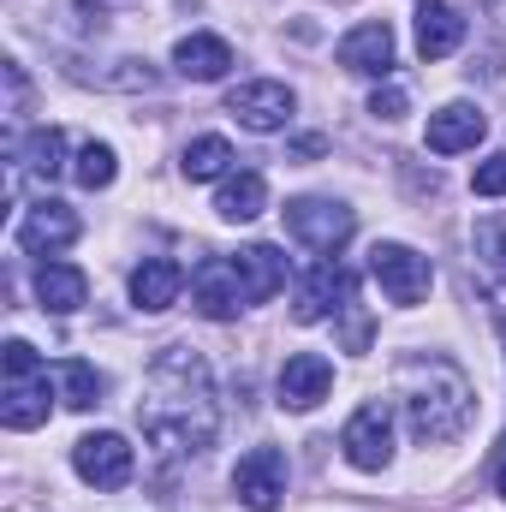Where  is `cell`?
<instances>
[{
    "mask_svg": "<svg viewBox=\"0 0 506 512\" xmlns=\"http://www.w3.org/2000/svg\"><path fill=\"white\" fill-rule=\"evenodd\" d=\"M495 316H501V334H506V310H495Z\"/></svg>",
    "mask_w": 506,
    "mask_h": 512,
    "instance_id": "cell-33",
    "label": "cell"
},
{
    "mask_svg": "<svg viewBox=\"0 0 506 512\" xmlns=\"http://www.w3.org/2000/svg\"><path fill=\"white\" fill-rule=\"evenodd\" d=\"M179 173L185 179H227L233 173V143L221 137V131H203V137H191L185 143V155H179Z\"/></svg>",
    "mask_w": 506,
    "mask_h": 512,
    "instance_id": "cell-23",
    "label": "cell"
},
{
    "mask_svg": "<svg viewBox=\"0 0 506 512\" xmlns=\"http://www.w3.org/2000/svg\"><path fill=\"white\" fill-rule=\"evenodd\" d=\"M489 12H495V24L506 30V0H489Z\"/></svg>",
    "mask_w": 506,
    "mask_h": 512,
    "instance_id": "cell-32",
    "label": "cell"
},
{
    "mask_svg": "<svg viewBox=\"0 0 506 512\" xmlns=\"http://www.w3.org/2000/svg\"><path fill=\"white\" fill-rule=\"evenodd\" d=\"M233 262H239V280H245V298L251 304H268L286 286V256L274 251V245H245Z\"/></svg>",
    "mask_w": 506,
    "mask_h": 512,
    "instance_id": "cell-21",
    "label": "cell"
},
{
    "mask_svg": "<svg viewBox=\"0 0 506 512\" xmlns=\"http://www.w3.org/2000/svg\"><path fill=\"white\" fill-rule=\"evenodd\" d=\"M340 447H346V465H358V471H387L393 465V411L370 399V405H358L352 417H346V429H340Z\"/></svg>",
    "mask_w": 506,
    "mask_h": 512,
    "instance_id": "cell-6",
    "label": "cell"
},
{
    "mask_svg": "<svg viewBox=\"0 0 506 512\" xmlns=\"http://www.w3.org/2000/svg\"><path fill=\"white\" fill-rule=\"evenodd\" d=\"M72 239H78V215H72L60 197L30 203L24 221H18V251H30V256H60Z\"/></svg>",
    "mask_w": 506,
    "mask_h": 512,
    "instance_id": "cell-12",
    "label": "cell"
},
{
    "mask_svg": "<svg viewBox=\"0 0 506 512\" xmlns=\"http://www.w3.org/2000/svg\"><path fill=\"white\" fill-rule=\"evenodd\" d=\"M179 292H185V268H179V262L149 256V262H137V268H131V304H137V310L161 316V310H173V304H179Z\"/></svg>",
    "mask_w": 506,
    "mask_h": 512,
    "instance_id": "cell-16",
    "label": "cell"
},
{
    "mask_svg": "<svg viewBox=\"0 0 506 512\" xmlns=\"http://www.w3.org/2000/svg\"><path fill=\"white\" fill-rule=\"evenodd\" d=\"M459 42H465L459 6L423 0V6H417V54H423V60H447V54H459Z\"/></svg>",
    "mask_w": 506,
    "mask_h": 512,
    "instance_id": "cell-17",
    "label": "cell"
},
{
    "mask_svg": "<svg viewBox=\"0 0 506 512\" xmlns=\"http://www.w3.org/2000/svg\"><path fill=\"white\" fill-rule=\"evenodd\" d=\"M12 161H18L30 179H60V173H66V131L60 126H36L18 149H12Z\"/></svg>",
    "mask_w": 506,
    "mask_h": 512,
    "instance_id": "cell-22",
    "label": "cell"
},
{
    "mask_svg": "<svg viewBox=\"0 0 506 512\" xmlns=\"http://www.w3.org/2000/svg\"><path fill=\"white\" fill-rule=\"evenodd\" d=\"M489 483H495V495L506 501V435L495 441V453H489Z\"/></svg>",
    "mask_w": 506,
    "mask_h": 512,
    "instance_id": "cell-31",
    "label": "cell"
},
{
    "mask_svg": "<svg viewBox=\"0 0 506 512\" xmlns=\"http://www.w3.org/2000/svg\"><path fill=\"white\" fill-rule=\"evenodd\" d=\"M262 209H268V179H262V173L245 167V173H227V179H221V191H215V215H221V221L245 227Z\"/></svg>",
    "mask_w": 506,
    "mask_h": 512,
    "instance_id": "cell-20",
    "label": "cell"
},
{
    "mask_svg": "<svg viewBox=\"0 0 506 512\" xmlns=\"http://www.w3.org/2000/svg\"><path fill=\"white\" fill-rule=\"evenodd\" d=\"M72 179H78L84 191H108V185L120 179V155H114L108 143H96V137H90V143L72 155Z\"/></svg>",
    "mask_w": 506,
    "mask_h": 512,
    "instance_id": "cell-24",
    "label": "cell"
},
{
    "mask_svg": "<svg viewBox=\"0 0 506 512\" xmlns=\"http://www.w3.org/2000/svg\"><path fill=\"white\" fill-rule=\"evenodd\" d=\"M393 54H399V36H393L387 18L352 24V30L340 36V48H334V60H340L346 72H358V78H387V72H393Z\"/></svg>",
    "mask_w": 506,
    "mask_h": 512,
    "instance_id": "cell-11",
    "label": "cell"
},
{
    "mask_svg": "<svg viewBox=\"0 0 506 512\" xmlns=\"http://www.w3.org/2000/svg\"><path fill=\"white\" fill-rule=\"evenodd\" d=\"M137 429L167 459H191V453L215 447V429H221L215 382H209V364L191 346H167L149 364L143 399H137Z\"/></svg>",
    "mask_w": 506,
    "mask_h": 512,
    "instance_id": "cell-1",
    "label": "cell"
},
{
    "mask_svg": "<svg viewBox=\"0 0 506 512\" xmlns=\"http://www.w3.org/2000/svg\"><path fill=\"white\" fill-rule=\"evenodd\" d=\"M227 114L239 120L245 131H286L292 114H298V96L280 84V78H251L227 96Z\"/></svg>",
    "mask_w": 506,
    "mask_h": 512,
    "instance_id": "cell-9",
    "label": "cell"
},
{
    "mask_svg": "<svg viewBox=\"0 0 506 512\" xmlns=\"http://www.w3.org/2000/svg\"><path fill=\"white\" fill-rule=\"evenodd\" d=\"M173 72L191 78V84H221V78L233 72V48H227L221 36H209V30H191V36H179V48H173Z\"/></svg>",
    "mask_w": 506,
    "mask_h": 512,
    "instance_id": "cell-15",
    "label": "cell"
},
{
    "mask_svg": "<svg viewBox=\"0 0 506 512\" xmlns=\"http://www.w3.org/2000/svg\"><path fill=\"white\" fill-rule=\"evenodd\" d=\"M393 399H399V417L411 429L417 447H447L471 429L477 417V382L441 358V352H417V358H399L393 370Z\"/></svg>",
    "mask_w": 506,
    "mask_h": 512,
    "instance_id": "cell-2",
    "label": "cell"
},
{
    "mask_svg": "<svg viewBox=\"0 0 506 512\" xmlns=\"http://www.w3.org/2000/svg\"><path fill=\"white\" fill-rule=\"evenodd\" d=\"M352 292H358L352 268L334 262V256H322V262H310V268L292 280V316H298V322H328V316H340V310L352 304Z\"/></svg>",
    "mask_w": 506,
    "mask_h": 512,
    "instance_id": "cell-4",
    "label": "cell"
},
{
    "mask_svg": "<svg viewBox=\"0 0 506 512\" xmlns=\"http://www.w3.org/2000/svg\"><path fill=\"white\" fill-rule=\"evenodd\" d=\"M471 251H477V262H483L495 280H506V209L483 215V221L471 227Z\"/></svg>",
    "mask_w": 506,
    "mask_h": 512,
    "instance_id": "cell-25",
    "label": "cell"
},
{
    "mask_svg": "<svg viewBox=\"0 0 506 512\" xmlns=\"http://www.w3.org/2000/svg\"><path fill=\"white\" fill-rule=\"evenodd\" d=\"M286 483H292V471H286L280 447H251L233 465V495H239V507H251V512H274L286 501Z\"/></svg>",
    "mask_w": 506,
    "mask_h": 512,
    "instance_id": "cell-8",
    "label": "cell"
},
{
    "mask_svg": "<svg viewBox=\"0 0 506 512\" xmlns=\"http://www.w3.org/2000/svg\"><path fill=\"white\" fill-rule=\"evenodd\" d=\"M191 304H197L209 322H233L239 310H251L245 280H239V262H233V256H209V262H197V274H191Z\"/></svg>",
    "mask_w": 506,
    "mask_h": 512,
    "instance_id": "cell-10",
    "label": "cell"
},
{
    "mask_svg": "<svg viewBox=\"0 0 506 512\" xmlns=\"http://www.w3.org/2000/svg\"><path fill=\"white\" fill-rule=\"evenodd\" d=\"M0 364H6V382H12V376H42V370H48V364L36 358V346H24V340H6Z\"/></svg>",
    "mask_w": 506,
    "mask_h": 512,
    "instance_id": "cell-27",
    "label": "cell"
},
{
    "mask_svg": "<svg viewBox=\"0 0 506 512\" xmlns=\"http://www.w3.org/2000/svg\"><path fill=\"white\" fill-rule=\"evenodd\" d=\"M54 376H60V393H66V405H72V411H90V405H102V376H96V364L72 358V364H60Z\"/></svg>",
    "mask_w": 506,
    "mask_h": 512,
    "instance_id": "cell-26",
    "label": "cell"
},
{
    "mask_svg": "<svg viewBox=\"0 0 506 512\" xmlns=\"http://www.w3.org/2000/svg\"><path fill=\"white\" fill-rule=\"evenodd\" d=\"M286 233L316 256H340V245L358 233V215L340 197H292L286 203Z\"/></svg>",
    "mask_w": 506,
    "mask_h": 512,
    "instance_id": "cell-3",
    "label": "cell"
},
{
    "mask_svg": "<svg viewBox=\"0 0 506 512\" xmlns=\"http://www.w3.org/2000/svg\"><path fill=\"white\" fill-rule=\"evenodd\" d=\"M48 370L42 376H12L0 387V423L6 429H42L48 423Z\"/></svg>",
    "mask_w": 506,
    "mask_h": 512,
    "instance_id": "cell-18",
    "label": "cell"
},
{
    "mask_svg": "<svg viewBox=\"0 0 506 512\" xmlns=\"http://www.w3.org/2000/svg\"><path fill=\"white\" fill-rule=\"evenodd\" d=\"M483 137H489V120H483L477 102H447V108H435V114H429V131H423V143H429L435 155H465V149H477Z\"/></svg>",
    "mask_w": 506,
    "mask_h": 512,
    "instance_id": "cell-14",
    "label": "cell"
},
{
    "mask_svg": "<svg viewBox=\"0 0 506 512\" xmlns=\"http://www.w3.org/2000/svg\"><path fill=\"white\" fill-rule=\"evenodd\" d=\"M280 405L286 411H316L328 393H334V364L322 358V352H292L286 364H280Z\"/></svg>",
    "mask_w": 506,
    "mask_h": 512,
    "instance_id": "cell-13",
    "label": "cell"
},
{
    "mask_svg": "<svg viewBox=\"0 0 506 512\" xmlns=\"http://www.w3.org/2000/svg\"><path fill=\"white\" fill-rule=\"evenodd\" d=\"M6 90H12V102H6V114H12V120H24V102H30V84H24V72H18V60H6Z\"/></svg>",
    "mask_w": 506,
    "mask_h": 512,
    "instance_id": "cell-30",
    "label": "cell"
},
{
    "mask_svg": "<svg viewBox=\"0 0 506 512\" xmlns=\"http://www.w3.org/2000/svg\"><path fill=\"white\" fill-rule=\"evenodd\" d=\"M405 108H411V102H405L399 84H376V96H370V114H376V120H405Z\"/></svg>",
    "mask_w": 506,
    "mask_h": 512,
    "instance_id": "cell-29",
    "label": "cell"
},
{
    "mask_svg": "<svg viewBox=\"0 0 506 512\" xmlns=\"http://www.w3.org/2000/svg\"><path fill=\"white\" fill-rule=\"evenodd\" d=\"M370 274H376L381 298H387V304H399V310L423 304V298H429V286H435L429 256H417L411 245H393V239H381L376 251H370Z\"/></svg>",
    "mask_w": 506,
    "mask_h": 512,
    "instance_id": "cell-5",
    "label": "cell"
},
{
    "mask_svg": "<svg viewBox=\"0 0 506 512\" xmlns=\"http://www.w3.org/2000/svg\"><path fill=\"white\" fill-rule=\"evenodd\" d=\"M72 471H78L90 489H126L131 471H137V453H131L126 435L96 429V435H84V441L72 447Z\"/></svg>",
    "mask_w": 506,
    "mask_h": 512,
    "instance_id": "cell-7",
    "label": "cell"
},
{
    "mask_svg": "<svg viewBox=\"0 0 506 512\" xmlns=\"http://www.w3.org/2000/svg\"><path fill=\"white\" fill-rule=\"evenodd\" d=\"M471 191H477V197H506V149H501V155H489V161L477 167Z\"/></svg>",
    "mask_w": 506,
    "mask_h": 512,
    "instance_id": "cell-28",
    "label": "cell"
},
{
    "mask_svg": "<svg viewBox=\"0 0 506 512\" xmlns=\"http://www.w3.org/2000/svg\"><path fill=\"white\" fill-rule=\"evenodd\" d=\"M84 298H90L84 268H72V262H42L36 268V304L48 316H72V310H84Z\"/></svg>",
    "mask_w": 506,
    "mask_h": 512,
    "instance_id": "cell-19",
    "label": "cell"
}]
</instances>
